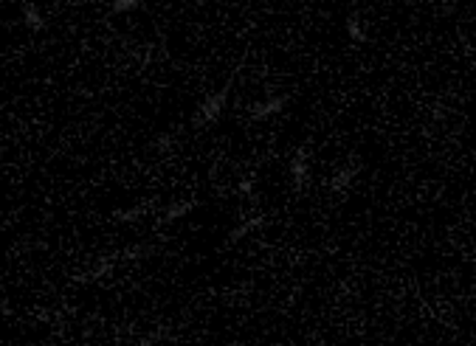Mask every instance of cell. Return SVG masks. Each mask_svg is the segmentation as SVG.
I'll return each instance as SVG.
<instances>
[{"label":"cell","mask_w":476,"mask_h":346,"mask_svg":"<svg viewBox=\"0 0 476 346\" xmlns=\"http://www.w3.org/2000/svg\"><path fill=\"white\" fill-rule=\"evenodd\" d=\"M229 93H231V82H226L220 91L209 93V96L197 104V110H195V116H192L195 127H211V124H218L220 116H223V110H226V104H229Z\"/></svg>","instance_id":"cell-1"},{"label":"cell","mask_w":476,"mask_h":346,"mask_svg":"<svg viewBox=\"0 0 476 346\" xmlns=\"http://www.w3.org/2000/svg\"><path fill=\"white\" fill-rule=\"evenodd\" d=\"M288 175H290V183H293V192L301 194L310 183V149L308 147H296L293 155H290V163H288Z\"/></svg>","instance_id":"cell-2"},{"label":"cell","mask_w":476,"mask_h":346,"mask_svg":"<svg viewBox=\"0 0 476 346\" xmlns=\"http://www.w3.org/2000/svg\"><path fill=\"white\" fill-rule=\"evenodd\" d=\"M118 265H121V251H116V253H102V256H96V259H94V265H91V271H88V273L76 276V282H79V284L102 282V279L113 276V271H116Z\"/></svg>","instance_id":"cell-3"},{"label":"cell","mask_w":476,"mask_h":346,"mask_svg":"<svg viewBox=\"0 0 476 346\" xmlns=\"http://www.w3.org/2000/svg\"><path fill=\"white\" fill-rule=\"evenodd\" d=\"M290 96L288 93H274V96H265V99H259V102H251L248 107V118L251 121H265V118H274L279 116L285 107H288Z\"/></svg>","instance_id":"cell-4"},{"label":"cell","mask_w":476,"mask_h":346,"mask_svg":"<svg viewBox=\"0 0 476 346\" xmlns=\"http://www.w3.org/2000/svg\"><path fill=\"white\" fill-rule=\"evenodd\" d=\"M265 226H268V217H265L263 211H256V214H243V220L229 231L226 242H229V245H234V242L245 239L248 234H254V231H259V228H265Z\"/></svg>","instance_id":"cell-5"},{"label":"cell","mask_w":476,"mask_h":346,"mask_svg":"<svg viewBox=\"0 0 476 346\" xmlns=\"http://www.w3.org/2000/svg\"><path fill=\"white\" fill-rule=\"evenodd\" d=\"M358 172H361L358 161H350V163L338 166V169L333 172V175H330V181H327V189H330V192H335V194H344V192H347V189L355 183Z\"/></svg>","instance_id":"cell-6"},{"label":"cell","mask_w":476,"mask_h":346,"mask_svg":"<svg viewBox=\"0 0 476 346\" xmlns=\"http://www.w3.org/2000/svg\"><path fill=\"white\" fill-rule=\"evenodd\" d=\"M197 208V200H178V203H169L164 211H161V226H169L175 220H184Z\"/></svg>","instance_id":"cell-7"},{"label":"cell","mask_w":476,"mask_h":346,"mask_svg":"<svg viewBox=\"0 0 476 346\" xmlns=\"http://www.w3.org/2000/svg\"><path fill=\"white\" fill-rule=\"evenodd\" d=\"M152 208H155V203H150V200H144V203H139V206H133V208H118V211H113V223H118V226L139 223V220L147 217Z\"/></svg>","instance_id":"cell-8"},{"label":"cell","mask_w":476,"mask_h":346,"mask_svg":"<svg viewBox=\"0 0 476 346\" xmlns=\"http://www.w3.org/2000/svg\"><path fill=\"white\" fill-rule=\"evenodd\" d=\"M344 31H347V37L355 42V46H364V42L369 39L367 28H364V15L361 12H350L347 15V20H344Z\"/></svg>","instance_id":"cell-9"},{"label":"cell","mask_w":476,"mask_h":346,"mask_svg":"<svg viewBox=\"0 0 476 346\" xmlns=\"http://www.w3.org/2000/svg\"><path fill=\"white\" fill-rule=\"evenodd\" d=\"M20 17H23V26H26L28 31H46V15L39 12V6L23 3V6H20Z\"/></svg>","instance_id":"cell-10"},{"label":"cell","mask_w":476,"mask_h":346,"mask_svg":"<svg viewBox=\"0 0 476 346\" xmlns=\"http://www.w3.org/2000/svg\"><path fill=\"white\" fill-rule=\"evenodd\" d=\"M152 253H158L155 245H150V242H136V245H130V248L121 251V262H141V259H147V256H152Z\"/></svg>","instance_id":"cell-11"},{"label":"cell","mask_w":476,"mask_h":346,"mask_svg":"<svg viewBox=\"0 0 476 346\" xmlns=\"http://www.w3.org/2000/svg\"><path fill=\"white\" fill-rule=\"evenodd\" d=\"M139 9H141V0H110V15H130Z\"/></svg>","instance_id":"cell-12"},{"label":"cell","mask_w":476,"mask_h":346,"mask_svg":"<svg viewBox=\"0 0 476 346\" xmlns=\"http://www.w3.org/2000/svg\"><path fill=\"white\" fill-rule=\"evenodd\" d=\"M172 144H175V133H161V136L152 141V149H155V152H169Z\"/></svg>","instance_id":"cell-13"},{"label":"cell","mask_w":476,"mask_h":346,"mask_svg":"<svg viewBox=\"0 0 476 346\" xmlns=\"http://www.w3.org/2000/svg\"><path fill=\"white\" fill-rule=\"evenodd\" d=\"M254 189H256V175H245V178L237 183V194H240V197H251Z\"/></svg>","instance_id":"cell-14"}]
</instances>
